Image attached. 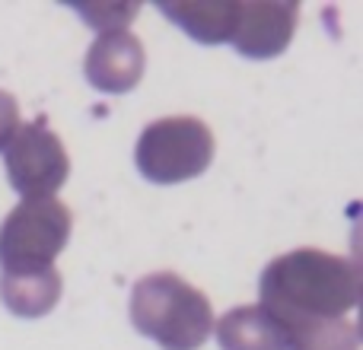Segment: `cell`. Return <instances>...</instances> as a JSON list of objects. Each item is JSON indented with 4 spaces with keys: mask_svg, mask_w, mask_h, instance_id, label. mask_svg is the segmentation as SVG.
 I'll use <instances>...</instances> for the list:
<instances>
[{
    "mask_svg": "<svg viewBox=\"0 0 363 350\" xmlns=\"http://www.w3.org/2000/svg\"><path fill=\"white\" fill-rule=\"evenodd\" d=\"M258 293V306L268 309L277 322L347 319L360 303V268L345 255L296 249L262 271Z\"/></svg>",
    "mask_w": 363,
    "mask_h": 350,
    "instance_id": "cell-1",
    "label": "cell"
},
{
    "mask_svg": "<svg viewBox=\"0 0 363 350\" xmlns=\"http://www.w3.org/2000/svg\"><path fill=\"white\" fill-rule=\"evenodd\" d=\"M131 322L163 350H198L213 332L211 300L172 271H157L134 283Z\"/></svg>",
    "mask_w": 363,
    "mask_h": 350,
    "instance_id": "cell-2",
    "label": "cell"
},
{
    "mask_svg": "<svg viewBox=\"0 0 363 350\" xmlns=\"http://www.w3.org/2000/svg\"><path fill=\"white\" fill-rule=\"evenodd\" d=\"M67 204L57 198H23L0 223V268L4 274H29L55 264L70 239Z\"/></svg>",
    "mask_w": 363,
    "mask_h": 350,
    "instance_id": "cell-3",
    "label": "cell"
},
{
    "mask_svg": "<svg viewBox=\"0 0 363 350\" xmlns=\"http://www.w3.org/2000/svg\"><path fill=\"white\" fill-rule=\"evenodd\" d=\"M213 159V134L194 115L150 121L134 147V163L144 179L157 185L198 179Z\"/></svg>",
    "mask_w": 363,
    "mask_h": 350,
    "instance_id": "cell-4",
    "label": "cell"
},
{
    "mask_svg": "<svg viewBox=\"0 0 363 350\" xmlns=\"http://www.w3.org/2000/svg\"><path fill=\"white\" fill-rule=\"evenodd\" d=\"M4 163L6 179L23 198H51L70 175L67 150L45 118L16 128L4 147Z\"/></svg>",
    "mask_w": 363,
    "mask_h": 350,
    "instance_id": "cell-5",
    "label": "cell"
},
{
    "mask_svg": "<svg viewBox=\"0 0 363 350\" xmlns=\"http://www.w3.org/2000/svg\"><path fill=\"white\" fill-rule=\"evenodd\" d=\"M296 16H300L296 4H277V0L239 4L236 29H233L230 42L239 55L268 61V57H277L290 45V38L296 32Z\"/></svg>",
    "mask_w": 363,
    "mask_h": 350,
    "instance_id": "cell-6",
    "label": "cell"
},
{
    "mask_svg": "<svg viewBox=\"0 0 363 350\" xmlns=\"http://www.w3.org/2000/svg\"><path fill=\"white\" fill-rule=\"evenodd\" d=\"M147 67V51L134 32H102L86 51V80L102 93H128L140 83Z\"/></svg>",
    "mask_w": 363,
    "mask_h": 350,
    "instance_id": "cell-7",
    "label": "cell"
},
{
    "mask_svg": "<svg viewBox=\"0 0 363 350\" xmlns=\"http://www.w3.org/2000/svg\"><path fill=\"white\" fill-rule=\"evenodd\" d=\"M160 10L198 42L223 45L236 29L239 0H172V4H160Z\"/></svg>",
    "mask_w": 363,
    "mask_h": 350,
    "instance_id": "cell-8",
    "label": "cell"
},
{
    "mask_svg": "<svg viewBox=\"0 0 363 350\" xmlns=\"http://www.w3.org/2000/svg\"><path fill=\"white\" fill-rule=\"evenodd\" d=\"M220 350H287V334L281 322L264 306L230 309L217 322Z\"/></svg>",
    "mask_w": 363,
    "mask_h": 350,
    "instance_id": "cell-9",
    "label": "cell"
},
{
    "mask_svg": "<svg viewBox=\"0 0 363 350\" xmlns=\"http://www.w3.org/2000/svg\"><path fill=\"white\" fill-rule=\"evenodd\" d=\"M61 274L55 268L29 271V274H0V300L13 315L38 319L48 315L61 300Z\"/></svg>",
    "mask_w": 363,
    "mask_h": 350,
    "instance_id": "cell-10",
    "label": "cell"
},
{
    "mask_svg": "<svg viewBox=\"0 0 363 350\" xmlns=\"http://www.w3.org/2000/svg\"><path fill=\"white\" fill-rule=\"evenodd\" d=\"M287 350H357L360 334L351 319H296L281 322Z\"/></svg>",
    "mask_w": 363,
    "mask_h": 350,
    "instance_id": "cell-11",
    "label": "cell"
},
{
    "mask_svg": "<svg viewBox=\"0 0 363 350\" xmlns=\"http://www.w3.org/2000/svg\"><path fill=\"white\" fill-rule=\"evenodd\" d=\"M77 13H80L93 29H99V35H102V32L125 29V26L140 13V4H80Z\"/></svg>",
    "mask_w": 363,
    "mask_h": 350,
    "instance_id": "cell-12",
    "label": "cell"
},
{
    "mask_svg": "<svg viewBox=\"0 0 363 350\" xmlns=\"http://www.w3.org/2000/svg\"><path fill=\"white\" fill-rule=\"evenodd\" d=\"M16 128H19V106L6 89H0V150L10 144Z\"/></svg>",
    "mask_w": 363,
    "mask_h": 350,
    "instance_id": "cell-13",
    "label": "cell"
}]
</instances>
